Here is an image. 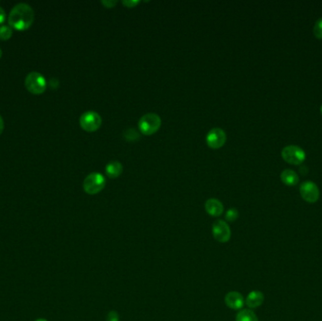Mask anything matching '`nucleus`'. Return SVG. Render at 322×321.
I'll return each instance as SVG.
<instances>
[{
  "label": "nucleus",
  "mask_w": 322,
  "mask_h": 321,
  "mask_svg": "<svg viewBox=\"0 0 322 321\" xmlns=\"http://www.w3.org/2000/svg\"><path fill=\"white\" fill-rule=\"evenodd\" d=\"M34 21V11L27 3H19L15 5L9 14L8 22L10 27L23 32L28 30Z\"/></svg>",
  "instance_id": "1"
},
{
  "label": "nucleus",
  "mask_w": 322,
  "mask_h": 321,
  "mask_svg": "<svg viewBox=\"0 0 322 321\" xmlns=\"http://www.w3.org/2000/svg\"><path fill=\"white\" fill-rule=\"evenodd\" d=\"M161 126V119L157 113H146L139 121V128L144 135L150 136L156 133Z\"/></svg>",
  "instance_id": "2"
},
{
  "label": "nucleus",
  "mask_w": 322,
  "mask_h": 321,
  "mask_svg": "<svg viewBox=\"0 0 322 321\" xmlns=\"http://www.w3.org/2000/svg\"><path fill=\"white\" fill-rule=\"evenodd\" d=\"M105 185L106 179L101 173L92 172L85 178L83 182V189L85 193L94 195L100 193L105 188Z\"/></svg>",
  "instance_id": "3"
},
{
  "label": "nucleus",
  "mask_w": 322,
  "mask_h": 321,
  "mask_svg": "<svg viewBox=\"0 0 322 321\" xmlns=\"http://www.w3.org/2000/svg\"><path fill=\"white\" fill-rule=\"evenodd\" d=\"M25 85L29 92L34 95H41L46 89V80L42 74L38 72H32L27 75Z\"/></svg>",
  "instance_id": "4"
},
{
  "label": "nucleus",
  "mask_w": 322,
  "mask_h": 321,
  "mask_svg": "<svg viewBox=\"0 0 322 321\" xmlns=\"http://www.w3.org/2000/svg\"><path fill=\"white\" fill-rule=\"evenodd\" d=\"M282 157L284 160L293 165H301L305 160L306 154L304 150L297 145H288L283 148Z\"/></svg>",
  "instance_id": "5"
},
{
  "label": "nucleus",
  "mask_w": 322,
  "mask_h": 321,
  "mask_svg": "<svg viewBox=\"0 0 322 321\" xmlns=\"http://www.w3.org/2000/svg\"><path fill=\"white\" fill-rule=\"evenodd\" d=\"M79 124H80V127L84 130L89 131V132H93L100 128V126L102 124V118L97 111L89 110V111L84 112L80 116Z\"/></svg>",
  "instance_id": "6"
},
{
  "label": "nucleus",
  "mask_w": 322,
  "mask_h": 321,
  "mask_svg": "<svg viewBox=\"0 0 322 321\" xmlns=\"http://www.w3.org/2000/svg\"><path fill=\"white\" fill-rule=\"evenodd\" d=\"M212 235L218 242L226 243L230 240L232 235L230 226L223 220H217L212 225Z\"/></svg>",
  "instance_id": "7"
},
{
  "label": "nucleus",
  "mask_w": 322,
  "mask_h": 321,
  "mask_svg": "<svg viewBox=\"0 0 322 321\" xmlns=\"http://www.w3.org/2000/svg\"><path fill=\"white\" fill-rule=\"evenodd\" d=\"M300 193L302 199L307 203H316L320 199L319 187L309 180L301 183Z\"/></svg>",
  "instance_id": "8"
},
{
  "label": "nucleus",
  "mask_w": 322,
  "mask_h": 321,
  "mask_svg": "<svg viewBox=\"0 0 322 321\" xmlns=\"http://www.w3.org/2000/svg\"><path fill=\"white\" fill-rule=\"evenodd\" d=\"M225 141V132L222 128H212L206 135L207 145L213 149H218V148L224 146Z\"/></svg>",
  "instance_id": "9"
},
{
  "label": "nucleus",
  "mask_w": 322,
  "mask_h": 321,
  "mask_svg": "<svg viewBox=\"0 0 322 321\" xmlns=\"http://www.w3.org/2000/svg\"><path fill=\"white\" fill-rule=\"evenodd\" d=\"M226 306L233 310H240L244 307L245 300L242 294L236 291H231L226 294L225 298Z\"/></svg>",
  "instance_id": "10"
},
{
  "label": "nucleus",
  "mask_w": 322,
  "mask_h": 321,
  "mask_svg": "<svg viewBox=\"0 0 322 321\" xmlns=\"http://www.w3.org/2000/svg\"><path fill=\"white\" fill-rule=\"evenodd\" d=\"M205 211L212 217H220L224 212V204L218 199H208L204 203Z\"/></svg>",
  "instance_id": "11"
},
{
  "label": "nucleus",
  "mask_w": 322,
  "mask_h": 321,
  "mask_svg": "<svg viewBox=\"0 0 322 321\" xmlns=\"http://www.w3.org/2000/svg\"><path fill=\"white\" fill-rule=\"evenodd\" d=\"M265 300L264 294L258 290H254L248 294L247 298L245 300V303L249 308L256 309L260 307Z\"/></svg>",
  "instance_id": "12"
},
{
  "label": "nucleus",
  "mask_w": 322,
  "mask_h": 321,
  "mask_svg": "<svg viewBox=\"0 0 322 321\" xmlns=\"http://www.w3.org/2000/svg\"><path fill=\"white\" fill-rule=\"evenodd\" d=\"M281 179L284 184H286L288 186H295L300 181V177H299L298 173L290 169H287V170L282 171Z\"/></svg>",
  "instance_id": "13"
},
{
  "label": "nucleus",
  "mask_w": 322,
  "mask_h": 321,
  "mask_svg": "<svg viewBox=\"0 0 322 321\" xmlns=\"http://www.w3.org/2000/svg\"><path fill=\"white\" fill-rule=\"evenodd\" d=\"M123 171V165L119 161H111L106 166V172L110 178H116Z\"/></svg>",
  "instance_id": "14"
},
{
  "label": "nucleus",
  "mask_w": 322,
  "mask_h": 321,
  "mask_svg": "<svg viewBox=\"0 0 322 321\" xmlns=\"http://www.w3.org/2000/svg\"><path fill=\"white\" fill-rule=\"evenodd\" d=\"M236 321H259L256 313L251 309H242L237 313Z\"/></svg>",
  "instance_id": "15"
},
{
  "label": "nucleus",
  "mask_w": 322,
  "mask_h": 321,
  "mask_svg": "<svg viewBox=\"0 0 322 321\" xmlns=\"http://www.w3.org/2000/svg\"><path fill=\"white\" fill-rule=\"evenodd\" d=\"M12 35V29L10 26H1L0 27V39L3 41L9 40Z\"/></svg>",
  "instance_id": "16"
},
{
  "label": "nucleus",
  "mask_w": 322,
  "mask_h": 321,
  "mask_svg": "<svg viewBox=\"0 0 322 321\" xmlns=\"http://www.w3.org/2000/svg\"><path fill=\"white\" fill-rule=\"evenodd\" d=\"M313 32L314 35L316 36V38L318 39H322V17L319 18L315 25H314V29H313Z\"/></svg>",
  "instance_id": "17"
},
{
  "label": "nucleus",
  "mask_w": 322,
  "mask_h": 321,
  "mask_svg": "<svg viewBox=\"0 0 322 321\" xmlns=\"http://www.w3.org/2000/svg\"><path fill=\"white\" fill-rule=\"evenodd\" d=\"M238 216H239V213H238L237 209H236V208H230L226 212V221L229 222V223H233V222H235V221H236L238 219Z\"/></svg>",
  "instance_id": "18"
},
{
  "label": "nucleus",
  "mask_w": 322,
  "mask_h": 321,
  "mask_svg": "<svg viewBox=\"0 0 322 321\" xmlns=\"http://www.w3.org/2000/svg\"><path fill=\"white\" fill-rule=\"evenodd\" d=\"M107 321H120L119 314L116 311H110L107 315Z\"/></svg>",
  "instance_id": "19"
},
{
  "label": "nucleus",
  "mask_w": 322,
  "mask_h": 321,
  "mask_svg": "<svg viewBox=\"0 0 322 321\" xmlns=\"http://www.w3.org/2000/svg\"><path fill=\"white\" fill-rule=\"evenodd\" d=\"M139 2H140V1H138V0H137V1H134V0H126V1H123V4L126 5V6H128L129 8H130V7L132 8V7L136 6Z\"/></svg>",
  "instance_id": "20"
},
{
  "label": "nucleus",
  "mask_w": 322,
  "mask_h": 321,
  "mask_svg": "<svg viewBox=\"0 0 322 321\" xmlns=\"http://www.w3.org/2000/svg\"><path fill=\"white\" fill-rule=\"evenodd\" d=\"M102 3L104 5H106V7H107V8H112L117 3V1H112V0L107 1V0H104V1H102Z\"/></svg>",
  "instance_id": "21"
},
{
  "label": "nucleus",
  "mask_w": 322,
  "mask_h": 321,
  "mask_svg": "<svg viewBox=\"0 0 322 321\" xmlns=\"http://www.w3.org/2000/svg\"><path fill=\"white\" fill-rule=\"evenodd\" d=\"M6 20V12L2 7H0V25L3 24Z\"/></svg>",
  "instance_id": "22"
},
{
  "label": "nucleus",
  "mask_w": 322,
  "mask_h": 321,
  "mask_svg": "<svg viewBox=\"0 0 322 321\" xmlns=\"http://www.w3.org/2000/svg\"><path fill=\"white\" fill-rule=\"evenodd\" d=\"M3 130H4V121H3L2 117L0 116V134L3 132Z\"/></svg>",
  "instance_id": "23"
},
{
  "label": "nucleus",
  "mask_w": 322,
  "mask_h": 321,
  "mask_svg": "<svg viewBox=\"0 0 322 321\" xmlns=\"http://www.w3.org/2000/svg\"><path fill=\"white\" fill-rule=\"evenodd\" d=\"M36 321H46L45 320H43V319H40V320H37Z\"/></svg>",
  "instance_id": "24"
},
{
  "label": "nucleus",
  "mask_w": 322,
  "mask_h": 321,
  "mask_svg": "<svg viewBox=\"0 0 322 321\" xmlns=\"http://www.w3.org/2000/svg\"><path fill=\"white\" fill-rule=\"evenodd\" d=\"M2 57V50H1V48H0V58Z\"/></svg>",
  "instance_id": "25"
},
{
  "label": "nucleus",
  "mask_w": 322,
  "mask_h": 321,
  "mask_svg": "<svg viewBox=\"0 0 322 321\" xmlns=\"http://www.w3.org/2000/svg\"><path fill=\"white\" fill-rule=\"evenodd\" d=\"M321 111H322V107H321Z\"/></svg>",
  "instance_id": "26"
}]
</instances>
